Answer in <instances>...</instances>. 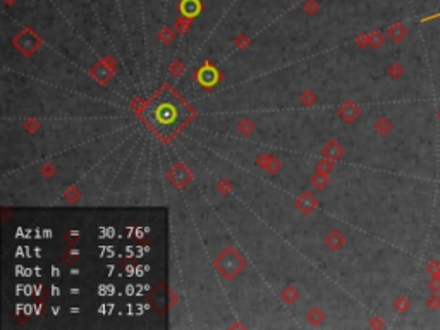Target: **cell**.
Wrapping results in <instances>:
<instances>
[{
	"mask_svg": "<svg viewBox=\"0 0 440 330\" xmlns=\"http://www.w3.org/2000/svg\"><path fill=\"white\" fill-rule=\"evenodd\" d=\"M179 11H181L184 18L187 19L196 18L201 11V4L200 0H182V2L179 4Z\"/></svg>",
	"mask_w": 440,
	"mask_h": 330,
	"instance_id": "6da1fadb",
	"label": "cell"
},
{
	"mask_svg": "<svg viewBox=\"0 0 440 330\" xmlns=\"http://www.w3.org/2000/svg\"><path fill=\"white\" fill-rule=\"evenodd\" d=\"M387 36H389V40L399 43V41H402L406 36H408V26L402 23H394L392 26L387 28Z\"/></svg>",
	"mask_w": 440,
	"mask_h": 330,
	"instance_id": "7a4b0ae2",
	"label": "cell"
},
{
	"mask_svg": "<svg viewBox=\"0 0 440 330\" xmlns=\"http://www.w3.org/2000/svg\"><path fill=\"white\" fill-rule=\"evenodd\" d=\"M394 310H396L399 315H404V313L409 311V306H411V301H409L406 296H399V298H396V301H394Z\"/></svg>",
	"mask_w": 440,
	"mask_h": 330,
	"instance_id": "3957f363",
	"label": "cell"
},
{
	"mask_svg": "<svg viewBox=\"0 0 440 330\" xmlns=\"http://www.w3.org/2000/svg\"><path fill=\"white\" fill-rule=\"evenodd\" d=\"M387 73L392 79H401L404 76V68H402L401 64H397V62H394V64H391L387 68Z\"/></svg>",
	"mask_w": 440,
	"mask_h": 330,
	"instance_id": "277c9868",
	"label": "cell"
},
{
	"mask_svg": "<svg viewBox=\"0 0 440 330\" xmlns=\"http://www.w3.org/2000/svg\"><path fill=\"white\" fill-rule=\"evenodd\" d=\"M172 110H174V108L162 105L160 108H158V112H157L158 120H160L162 124H167V122H170V120H174V117H169V112H172Z\"/></svg>",
	"mask_w": 440,
	"mask_h": 330,
	"instance_id": "5b68a950",
	"label": "cell"
},
{
	"mask_svg": "<svg viewBox=\"0 0 440 330\" xmlns=\"http://www.w3.org/2000/svg\"><path fill=\"white\" fill-rule=\"evenodd\" d=\"M426 306H428V310H431V311L440 310V296H438V292H431L428 298H426Z\"/></svg>",
	"mask_w": 440,
	"mask_h": 330,
	"instance_id": "8992f818",
	"label": "cell"
},
{
	"mask_svg": "<svg viewBox=\"0 0 440 330\" xmlns=\"http://www.w3.org/2000/svg\"><path fill=\"white\" fill-rule=\"evenodd\" d=\"M375 129L380 133V135H387L389 131H392V122L387 119H380L379 122L375 124Z\"/></svg>",
	"mask_w": 440,
	"mask_h": 330,
	"instance_id": "52a82bcc",
	"label": "cell"
},
{
	"mask_svg": "<svg viewBox=\"0 0 440 330\" xmlns=\"http://www.w3.org/2000/svg\"><path fill=\"white\" fill-rule=\"evenodd\" d=\"M426 286H428V289L431 292H440V277H438V275H430L428 284H426Z\"/></svg>",
	"mask_w": 440,
	"mask_h": 330,
	"instance_id": "ba28073f",
	"label": "cell"
},
{
	"mask_svg": "<svg viewBox=\"0 0 440 330\" xmlns=\"http://www.w3.org/2000/svg\"><path fill=\"white\" fill-rule=\"evenodd\" d=\"M385 41V36L382 35V33H379V31H373L370 35V43L373 45V47H380V45H382Z\"/></svg>",
	"mask_w": 440,
	"mask_h": 330,
	"instance_id": "9c48e42d",
	"label": "cell"
},
{
	"mask_svg": "<svg viewBox=\"0 0 440 330\" xmlns=\"http://www.w3.org/2000/svg\"><path fill=\"white\" fill-rule=\"evenodd\" d=\"M440 270V261L438 260H430L428 263H426V272H428V275H435Z\"/></svg>",
	"mask_w": 440,
	"mask_h": 330,
	"instance_id": "30bf717a",
	"label": "cell"
},
{
	"mask_svg": "<svg viewBox=\"0 0 440 330\" xmlns=\"http://www.w3.org/2000/svg\"><path fill=\"white\" fill-rule=\"evenodd\" d=\"M437 18H440V12H437V14H431V16H426V18H423V19H421V23H426V21H430V19H437Z\"/></svg>",
	"mask_w": 440,
	"mask_h": 330,
	"instance_id": "8fae6325",
	"label": "cell"
},
{
	"mask_svg": "<svg viewBox=\"0 0 440 330\" xmlns=\"http://www.w3.org/2000/svg\"><path fill=\"white\" fill-rule=\"evenodd\" d=\"M437 117H438V122H440V108H438V112H437Z\"/></svg>",
	"mask_w": 440,
	"mask_h": 330,
	"instance_id": "7c38bea8",
	"label": "cell"
}]
</instances>
